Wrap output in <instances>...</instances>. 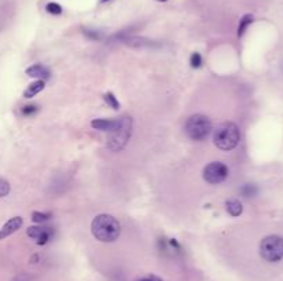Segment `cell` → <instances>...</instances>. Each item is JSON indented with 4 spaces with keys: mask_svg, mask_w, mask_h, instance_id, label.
I'll list each match as a JSON object with an SVG mask.
<instances>
[{
    "mask_svg": "<svg viewBox=\"0 0 283 281\" xmlns=\"http://www.w3.org/2000/svg\"><path fill=\"white\" fill-rule=\"evenodd\" d=\"M46 11L48 14H53V15H60V14H63V7L58 3L51 1L46 6Z\"/></svg>",
    "mask_w": 283,
    "mask_h": 281,
    "instance_id": "cell-15",
    "label": "cell"
},
{
    "mask_svg": "<svg viewBox=\"0 0 283 281\" xmlns=\"http://www.w3.org/2000/svg\"><path fill=\"white\" fill-rule=\"evenodd\" d=\"M118 120H110V118H95L92 121V127L100 131H108L110 133L113 128L116 127Z\"/></svg>",
    "mask_w": 283,
    "mask_h": 281,
    "instance_id": "cell-10",
    "label": "cell"
},
{
    "mask_svg": "<svg viewBox=\"0 0 283 281\" xmlns=\"http://www.w3.org/2000/svg\"><path fill=\"white\" fill-rule=\"evenodd\" d=\"M27 235L31 238L36 240L37 245H45L50 241L51 238V230L48 227L42 226H31L27 230Z\"/></svg>",
    "mask_w": 283,
    "mask_h": 281,
    "instance_id": "cell-7",
    "label": "cell"
},
{
    "mask_svg": "<svg viewBox=\"0 0 283 281\" xmlns=\"http://www.w3.org/2000/svg\"><path fill=\"white\" fill-rule=\"evenodd\" d=\"M21 226H22V218L21 217L11 218L9 222H6L4 226L0 229V240L11 236V235L16 233Z\"/></svg>",
    "mask_w": 283,
    "mask_h": 281,
    "instance_id": "cell-8",
    "label": "cell"
},
{
    "mask_svg": "<svg viewBox=\"0 0 283 281\" xmlns=\"http://www.w3.org/2000/svg\"><path fill=\"white\" fill-rule=\"evenodd\" d=\"M10 192V183L6 179H1L0 178V197H4L7 196Z\"/></svg>",
    "mask_w": 283,
    "mask_h": 281,
    "instance_id": "cell-20",
    "label": "cell"
},
{
    "mask_svg": "<svg viewBox=\"0 0 283 281\" xmlns=\"http://www.w3.org/2000/svg\"><path fill=\"white\" fill-rule=\"evenodd\" d=\"M37 110H39L37 105H25L24 108L21 109V113H22L24 116L29 118V116H33L35 113H37Z\"/></svg>",
    "mask_w": 283,
    "mask_h": 281,
    "instance_id": "cell-16",
    "label": "cell"
},
{
    "mask_svg": "<svg viewBox=\"0 0 283 281\" xmlns=\"http://www.w3.org/2000/svg\"><path fill=\"white\" fill-rule=\"evenodd\" d=\"M240 192L246 196V197H250V196H254L257 193V189L254 185H245L242 189H240Z\"/></svg>",
    "mask_w": 283,
    "mask_h": 281,
    "instance_id": "cell-19",
    "label": "cell"
},
{
    "mask_svg": "<svg viewBox=\"0 0 283 281\" xmlns=\"http://www.w3.org/2000/svg\"><path fill=\"white\" fill-rule=\"evenodd\" d=\"M45 89V80H36V82L31 83L28 86V89L24 91V97L25 98H32L35 97L36 94H39L40 91Z\"/></svg>",
    "mask_w": 283,
    "mask_h": 281,
    "instance_id": "cell-11",
    "label": "cell"
},
{
    "mask_svg": "<svg viewBox=\"0 0 283 281\" xmlns=\"http://www.w3.org/2000/svg\"><path fill=\"white\" fill-rule=\"evenodd\" d=\"M189 64L193 69H196V68H201L202 66V55L199 53H193L191 55V58H189Z\"/></svg>",
    "mask_w": 283,
    "mask_h": 281,
    "instance_id": "cell-18",
    "label": "cell"
},
{
    "mask_svg": "<svg viewBox=\"0 0 283 281\" xmlns=\"http://www.w3.org/2000/svg\"><path fill=\"white\" fill-rule=\"evenodd\" d=\"M27 74L31 76V77H36L39 80H46V79L50 77V71L47 69L46 66L37 64L29 66L27 69Z\"/></svg>",
    "mask_w": 283,
    "mask_h": 281,
    "instance_id": "cell-9",
    "label": "cell"
},
{
    "mask_svg": "<svg viewBox=\"0 0 283 281\" xmlns=\"http://www.w3.org/2000/svg\"><path fill=\"white\" fill-rule=\"evenodd\" d=\"M50 214H45V212H33L32 214V219H33V222H36V223H42V222H46L50 219Z\"/></svg>",
    "mask_w": 283,
    "mask_h": 281,
    "instance_id": "cell-17",
    "label": "cell"
},
{
    "mask_svg": "<svg viewBox=\"0 0 283 281\" xmlns=\"http://www.w3.org/2000/svg\"><path fill=\"white\" fill-rule=\"evenodd\" d=\"M101 3H108V1H110V0H100Z\"/></svg>",
    "mask_w": 283,
    "mask_h": 281,
    "instance_id": "cell-23",
    "label": "cell"
},
{
    "mask_svg": "<svg viewBox=\"0 0 283 281\" xmlns=\"http://www.w3.org/2000/svg\"><path fill=\"white\" fill-rule=\"evenodd\" d=\"M185 133L193 141H203L211 133L210 118L204 115H193L185 124Z\"/></svg>",
    "mask_w": 283,
    "mask_h": 281,
    "instance_id": "cell-4",
    "label": "cell"
},
{
    "mask_svg": "<svg viewBox=\"0 0 283 281\" xmlns=\"http://www.w3.org/2000/svg\"><path fill=\"white\" fill-rule=\"evenodd\" d=\"M104 101H105L107 105L110 106L112 109H115V110H118L119 109V101L116 100V97H115L112 92H107V94L104 95Z\"/></svg>",
    "mask_w": 283,
    "mask_h": 281,
    "instance_id": "cell-14",
    "label": "cell"
},
{
    "mask_svg": "<svg viewBox=\"0 0 283 281\" xmlns=\"http://www.w3.org/2000/svg\"><path fill=\"white\" fill-rule=\"evenodd\" d=\"M93 236L102 243H112L120 236V223L116 218L108 214H101L94 218L92 223Z\"/></svg>",
    "mask_w": 283,
    "mask_h": 281,
    "instance_id": "cell-1",
    "label": "cell"
},
{
    "mask_svg": "<svg viewBox=\"0 0 283 281\" xmlns=\"http://www.w3.org/2000/svg\"><path fill=\"white\" fill-rule=\"evenodd\" d=\"M136 281H163L162 279H159L157 276H145V277H141Z\"/></svg>",
    "mask_w": 283,
    "mask_h": 281,
    "instance_id": "cell-22",
    "label": "cell"
},
{
    "mask_svg": "<svg viewBox=\"0 0 283 281\" xmlns=\"http://www.w3.org/2000/svg\"><path fill=\"white\" fill-rule=\"evenodd\" d=\"M157 1H160V3H165V1H167V0H157Z\"/></svg>",
    "mask_w": 283,
    "mask_h": 281,
    "instance_id": "cell-24",
    "label": "cell"
},
{
    "mask_svg": "<svg viewBox=\"0 0 283 281\" xmlns=\"http://www.w3.org/2000/svg\"><path fill=\"white\" fill-rule=\"evenodd\" d=\"M240 139V133L235 123L225 121L220 124L219 127L214 130L213 134V142L221 150H232L235 149Z\"/></svg>",
    "mask_w": 283,
    "mask_h": 281,
    "instance_id": "cell-2",
    "label": "cell"
},
{
    "mask_svg": "<svg viewBox=\"0 0 283 281\" xmlns=\"http://www.w3.org/2000/svg\"><path fill=\"white\" fill-rule=\"evenodd\" d=\"M227 211L229 212V215L232 217H239L243 211V207H242V203L236 199H231L227 201Z\"/></svg>",
    "mask_w": 283,
    "mask_h": 281,
    "instance_id": "cell-12",
    "label": "cell"
},
{
    "mask_svg": "<svg viewBox=\"0 0 283 281\" xmlns=\"http://www.w3.org/2000/svg\"><path fill=\"white\" fill-rule=\"evenodd\" d=\"M84 35H86V36H89L90 39H93V40H98V39H101V33H98L97 30L86 29V30H84Z\"/></svg>",
    "mask_w": 283,
    "mask_h": 281,
    "instance_id": "cell-21",
    "label": "cell"
},
{
    "mask_svg": "<svg viewBox=\"0 0 283 281\" xmlns=\"http://www.w3.org/2000/svg\"><path fill=\"white\" fill-rule=\"evenodd\" d=\"M131 126L133 121L130 118H119L116 127L110 131V138L108 141V148L112 152L122 150L126 146L128 138L131 135Z\"/></svg>",
    "mask_w": 283,
    "mask_h": 281,
    "instance_id": "cell-3",
    "label": "cell"
},
{
    "mask_svg": "<svg viewBox=\"0 0 283 281\" xmlns=\"http://www.w3.org/2000/svg\"><path fill=\"white\" fill-rule=\"evenodd\" d=\"M254 21L253 18V15L252 14H246V15H243L242 19H240V22H239V27H237V36L242 37L245 35V32H246V29L249 28V25L252 24Z\"/></svg>",
    "mask_w": 283,
    "mask_h": 281,
    "instance_id": "cell-13",
    "label": "cell"
},
{
    "mask_svg": "<svg viewBox=\"0 0 283 281\" xmlns=\"http://www.w3.org/2000/svg\"><path fill=\"white\" fill-rule=\"evenodd\" d=\"M260 255L267 262H279L283 259V238L281 236H267L260 244Z\"/></svg>",
    "mask_w": 283,
    "mask_h": 281,
    "instance_id": "cell-5",
    "label": "cell"
},
{
    "mask_svg": "<svg viewBox=\"0 0 283 281\" xmlns=\"http://www.w3.org/2000/svg\"><path fill=\"white\" fill-rule=\"evenodd\" d=\"M228 177V167L221 162H213L207 164L203 170V178L204 181L209 182L211 185L221 183L227 179Z\"/></svg>",
    "mask_w": 283,
    "mask_h": 281,
    "instance_id": "cell-6",
    "label": "cell"
}]
</instances>
